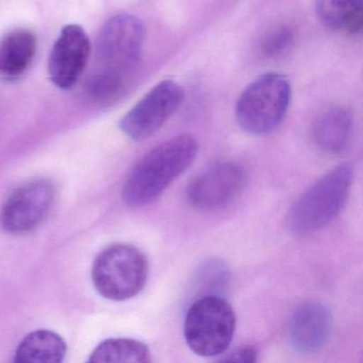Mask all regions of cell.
<instances>
[{
	"label": "cell",
	"instance_id": "1",
	"mask_svg": "<svg viewBox=\"0 0 363 363\" xmlns=\"http://www.w3.org/2000/svg\"><path fill=\"white\" fill-rule=\"evenodd\" d=\"M145 27L137 16L120 13L101 27L95 46V69L89 95L99 104H112L126 92L139 67Z\"/></svg>",
	"mask_w": 363,
	"mask_h": 363
},
{
	"label": "cell",
	"instance_id": "2",
	"mask_svg": "<svg viewBox=\"0 0 363 363\" xmlns=\"http://www.w3.org/2000/svg\"><path fill=\"white\" fill-rule=\"evenodd\" d=\"M199 150L193 135H180L150 150L125 180L122 195L126 205L140 208L156 201L194 162Z\"/></svg>",
	"mask_w": 363,
	"mask_h": 363
},
{
	"label": "cell",
	"instance_id": "3",
	"mask_svg": "<svg viewBox=\"0 0 363 363\" xmlns=\"http://www.w3.org/2000/svg\"><path fill=\"white\" fill-rule=\"evenodd\" d=\"M352 167L339 165L301 195L289 211L288 226L296 235L324 228L341 213L352 184Z\"/></svg>",
	"mask_w": 363,
	"mask_h": 363
},
{
	"label": "cell",
	"instance_id": "4",
	"mask_svg": "<svg viewBox=\"0 0 363 363\" xmlns=\"http://www.w3.org/2000/svg\"><path fill=\"white\" fill-rule=\"evenodd\" d=\"M292 97L290 82L281 74L269 73L248 84L235 105V120L250 135L273 133L284 121Z\"/></svg>",
	"mask_w": 363,
	"mask_h": 363
},
{
	"label": "cell",
	"instance_id": "5",
	"mask_svg": "<svg viewBox=\"0 0 363 363\" xmlns=\"http://www.w3.org/2000/svg\"><path fill=\"white\" fill-rule=\"evenodd\" d=\"M235 324V311L222 296L199 297L186 311L184 339L199 356H222L233 342Z\"/></svg>",
	"mask_w": 363,
	"mask_h": 363
},
{
	"label": "cell",
	"instance_id": "6",
	"mask_svg": "<svg viewBox=\"0 0 363 363\" xmlns=\"http://www.w3.org/2000/svg\"><path fill=\"white\" fill-rule=\"evenodd\" d=\"M150 265L145 255L130 244L108 246L95 259L92 279L106 298L123 301L137 296L147 281Z\"/></svg>",
	"mask_w": 363,
	"mask_h": 363
},
{
	"label": "cell",
	"instance_id": "7",
	"mask_svg": "<svg viewBox=\"0 0 363 363\" xmlns=\"http://www.w3.org/2000/svg\"><path fill=\"white\" fill-rule=\"evenodd\" d=\"M184 99L182 86L174 80H162L127 112L121 121V130L133 141L148 139L179 109Z\"/></svg>",
	"mask_w": 363,
	"mask_h": 363
},
{
	"label": "cell",
	"instance_id": "8",
	"mask_svg": "<svg viewBox=\"0 0 363 363\" xmlns=\"http://www.w3.org/2000/svg\"><path fill=\"white\" fill-rule=\"evenodd\" d=\"M247 184V173L239 163L224 161L207 167L191 180L189 203L201 211H216L230 205Z\"/></svg>",
	"mask_w": 363,
	"mask_h": 363
},
{
	"label": "cell",
	"instance_id": "9",
	"mask_svg": "<svg viewBox=\"0 0 363 363\" xmlns=\"http://www.w3.org/2000/svg\"><path fill=\"white\" fill-rule=\"evenodd\" d=\"M54 184L37 179L16 189L4 203L0 226L11 235H24L42 224L55 201Z\"/></svg>",
	"mask_w": 363,
	"mask_h": 363
},
{
	"label": "cell",
	"instance_id": "10",
	"mask_svg": "<svg viewBox=\"0 0 363 363\" xmlns=\"http://www.w3.org/2000/svg\"><path fill=\"white\" fill-rule=\"evenodd\" d=\"M90 38L79 25L63 27L48 58V75L61 90H72L82 77L90 58Z\"/></svg>",
	"mask_w": 363,
	"mask_h": 363
},
{
	"label": "cell",
	"instance_id": "11",
	"mask_svg": "<svg viewBox=\"0 0 363 363\" xmlns=\"http://www.w3.org/2000/svg\"><path fill=\"white\" fill-rule=\"evenodd\" d=\"M333 330V315L326 306L309 303L301 306L291 320L289 341L295 350L312 354L324 347Z\"/></svg>",
	"mask_w": 363,
	"mask_h": 363
},
{
	"label": "cell",
	"instance_id": "12",
	"mask_svg": "<svg viewBox=\"0 0 363 363\" xmlns=\"http://www.w3.org/2000/svg\"><path fill=\"white\" fill-rule=\"evenodd\" d=\"M38 38L28 28H16L0 39V77L7 80L22 77L35 60Z\"/></svg>",
	"mask_w": 363,
	"mask_h": 363
},
{
	"label": "cell",
	"instance_id": "13",
	"mask_svg": "<svg viewBox=\"0 0 363 363\" xmlns=\"http://www.w3.org/2000/svg\"><path fill=\"white\" fill-rule=\"evenodd\" d=\"M352 114L347 108H327L318 114L312 126L314 144L326 154H341L352 139Z\"/></svg>",
	"mask_w": 363,
	"mask_h": 363
},
{
	"label": "cell",
	"instance_id": "14",
	"mask_svg": "<svg viewBox=\"0 0 363 363\" xmlns=\"http://www.w3.org/2000/svg\"><path fill=\"white\" fill-rule=\"evenodd\" d=\"M318 21L329 30L343 35H360L363 0H315Z\"/></svg>",
	"mask_w": 363,
	"mask_h": 363
},
{
	"label": "cell",
	"instance_id": "15",
	"mask_svg": "<svg viewBox=\"0 0 363 363\" xmlns=\"http://www.w3.org/2000/svg\"><path fill=\"white\" fill-rule=\"evenodd\" d=\"M65 340L50 330L29 333L21 342L16 354V362L60 363L67 354Z\"/></svg>",
	"mask_w": 363,
	"mask_h": 363
},
{
	"label": "cell",
	"instance_id": "16",
	"mask_svg": "<svg viewBox=\"0 0 363 363\" xmlns=\"http://www.w3.org/2000/svg\"><path fill=\"white\" fill-rule=\"evenodd\" d=\"M90 362L147 363L152 354L146 344L133 339H109L95 348Z\"/></svg>",
	"mask_w": 363,
	"mask_h": 363
},
{
	"label": "cell",
	"instance_id": "17",
	"mask_svg": "<svg viewBox=\"0 0 363 363\" xmlns=\"http://www.w3.org/2000/svg\"><path fill=\"white\" fill-rule=\"evenodd\" d=\"M228 279L229 272L226 265L218 260L210 261L199 269L193 289L199 297L207 295L220 296V292L228 284Z\"/></svg>",
	"mask_w": 363,
	"mask_h": 363
},
{
	"label": "cell",
	"instance_id": "18",
	"mask_svg": "<svg viewBox=\"0 0 363 363\" xmlns=\"http://www.w3.org/2000/svg\"><path fill=\"white\" fill-rule=\"evenodd\" d=\"M292 31L286 27L273 31L264 42V52L269 56L282 54L292 43Z\"/></svg>",
	"mask_w": 363,
	"mask_h": 363
},
{
	"label": "cell",
	"instance_id": "19",
	"mask_svg": "<svg viewBox=\"0 0 363 363\" xmlns=\"http://www.w3.org/2000/svg\"><path fill=\"white\" fill-rule=\"evenodd\" d=\"M257 352L256 348L252 347V346H245V347L237 348L233 352H229V354H224L220 361H230V362H255L257 361Z\"/></svg>",
	"mask_w": 363,
	"mask_h": 363
}]
</instances>
